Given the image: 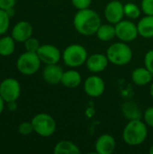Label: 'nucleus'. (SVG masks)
Masks as SVG:
<instances>
[{
  "mask_svg": "<svg viewBox=\"0 0 153 154\" xmlns=\"http://www.w3.org/2000/svg\"><path fill=\"white\" fill-rule=\"evenodd\" d=\"M142 118L143 121L145 122V124L153 128V106H150L148 107L142 115Z\"/></svg>",
  "mask_w": 153,
  "mask_h": 154,
  "instance_id": "obj_28",
  "label": "nucleus"
},
{
  "mask_svg": "<svg viewBox=\"0 0 153 154\" xmlns=\"http://www.w3.org/2000/svg\"><path fill=\"white\" fill-rule=\"evenodd\" d=\"M109 63L110 62L108 60L106 54L97 52L88 56L86 61V66L88 71H90L93 74H97L106 70Z\"/></svg>",
  "mask_w": 153,
  "mask_h": 154,
  "instance_id": "obj_12",
  "label": "nucleus"
},
{
  "mask_svg": "<svg viewBox=\"0 0 153 154\" xmlns=\"http://www.w3.org/2000/svg\"><path fill=\"white\" fill-rule=\"evenodd\" d=\"M83 88L88 97L97 98L104 94L106 90V83L101 77L97 75H91L84 81Z\"/></svg>",
  "mask_w": 153,
  "mask_h": 154,
  "instance_id": "obj_9",
  "label": "nucleus"
},
{
  "mask_svg": "<svg viewBox=\"0 0 153 154\" xmlns=\"http://www.w3.org/2000/svg\"><path fill=\"white\" fill-rule=\"evenodd\" d=\"M5 100L2 98V97L0 96V115L3 113V111H4V109H5Z\"/></svg>",
  "mask_w": 153,
  "mask_h": 154,
  "instance_id": "obj_33",
  "label": "nucleus"
},
{
  "mask_svg": "<svg viewBox=\"0 0 153 154\" xmlns=\"http://www.w3.org/2000/svg\"><path fill=\"white\" fill-rule=\"evenodd\" d=\"M11 17L5 10L0 9V36L6 33L10 26Z\"/></svg>",
  "mask_w": 153,
  "mask_h": 154,
  "instance_id": "obj_24",
  "label": "nucleus"
},
{
  "mask_svg": "<svg viewBox=\"0 0 153 154\" xmlns=\"http://www.w3.org/2000/svg\"><path fill=\"white\" fill-rule=\"evenodd\" d=\"M31 122L34 133L41 137H50L56 132V122L54 118L49 114H37L32 118Z\"/></svg>",
  "mask_w": 153,
  "mask_h": 154,
  "instance_id": "obj_5",
  "label": "nucleus"
},
{
  "mask_svg": "<svg viewBox=\"0 0 153 154\" xmlns=\"http://www.w3.org/2000/svg\"><path fill=\"white\" fill-rule=\"evenodd\" d=\"M37 54L42 63L48 64H56L59 63L62 59V52L52 44H42L40 46Z\"/></svg>",
  "mask_w": 153,
  "mask_h": 154,
  "instance_id": "obj_10",
  "label": "nucleus"
},
{
  "mask_svg": "<svg viewBox=\"0 0 153 154\" xmlns=\"http://www.w3.org/2000/svg\"><path fill=\"white\" fill-rule=\"evenodd\" d=\"M0 96L5 103L16 101L21 96V85L16 79L7 78L0 83Z\"/></svg>",
  "mask_w": 153,
  "mask_h": 154,
  "instance_id": "obj_8",
  "label": "nucleus"
},
{
  "mask_svg": "<svg viewBox=\"0 0 153 154\" xmlns=\"http://www.w3.org/2000/svg\"><path fill=\"white\" fill-rule=\"evenodd\" d=\"M144 66L153 75V49L148 51L144 56Z\"/></svg>",
  "mask_w": 153,
  "mask_h": 154,
  "instance_id": "obj_30",
  "label": "nucleus"
},
{
  "mask_svg": "<svg viewBox=\"0 0 153 154\" xmlns=\"http://www.w3.org/2000/svg\"><path fill=\"white\" fill-rule=\"evenodd\" d=\"M150 95L153 99V82L151 84V88H150Z\"/></svg>",
  "mask_w": 153,
  "mask_h": 154,
  "instance_id": "obj_35",
  "label": "nucleus"
},
{
  "mask_svg": "<svg viewBox=\"0 0 153 154\" xmlns=\"http://www.w3.org/2000/svg\"><path fill=\"white\" fill-rule=\"evenodd\" d=\"M139 35L145 39L153 37V15H144L137 23Z\"/></svg>",
  "mask_w": 153,
  "mask_h": 154,
  "instance_id": "obj_18",
  "label": "nucleus"
},
{
  "mask_svg": "<svg viewBox=\"0 0 153 154\" xmlns=\"http://www.w3.org/2000/svg\"><path fill=\"white\" fill-rule=\"evenodd\" d=\"M16 4V0H0V9L8 10L11 8H14Z\"/></svg>",
  "mask_w": 153,
  "mask_h": 154,
  "instance_id": "obj_31",
  "label": "nucleus"
},
{
  "mask_svg": "<svg viewBox=\"0 0 153 154\" xmlns=\"http://www.w3.org/2000/svg\"><path fill=\"white\" fill-rule=\"evenodd\" d=\"M116 148V141L111 134L100 135L95 143L96 152L98 154H112Z\"/></svg>",
  "mask_w": 153,
  "mask_h": 154,
  "instance_id": "obj_15",
  "label": "nucleus"
},
{
  "mask_svg": "<svg viewBox=\"0 0 153 154\" xmlns=\"http://www.w3.org/2000/svg\"><path fill=\"white\" fill-rule=\"evenodd\" d=\"M96 35L101 42H110L116 37L115 24L112 23H101L98 27Z\"/></svg>",
  "mask_w": 153,
  "mask_h": 154,
  "instance_id": "obj_20",
  "label": "nucleus"
},
{
  "mask_svg": "<svg viewBox=\"0 0 153 154\" xmlns=\"http://www.w3.org/2000/svg\"><path fill=\"white\" fill-rule=\"evenodd\" d=\"M124 5L118 0H112L107 3L104 10L106 20L112 24H116L122 21L124 16Z\"/></svg>",
  "mask_w": 153,
  "mask_h": 154,
  "instance_id": "obj_11",
  "label": "nucleus"
},
{
  "mask_svg": "<svg viewBox=\"0 0 153 154\" xmlns=\"http://www.w3.org/2000/svg\"><path fill=\"white\" fill-rule=\"evenodd\" d=\"M15 41L12 36L5 35L0 38V56L8 57L14 52Z\"/></svg>",
  "mask_w": 153,
  "mask_h": 154,
  "instance_id": "obj_21",
  "label": "nucleus"
},
{
  "mask_svg": "<svg viewBox=\"0 0 153 154\" xmlns=\"http://www.w3.org/2000/svg\"><path fill=\"white\" fill-rule=\"evenodd\" d=\"M115 33L116 38L124 42H132L137 39L139 36L138 32V27L137 24L133 22V20H124L123 19L116 24H115Z\"/></svg>",
  "mask_w": 153,
  "mask_h": 154,
  "instance_id": "obj_7",
  "label": "nucleus"
},
{
  "mask_svg": "<svg viewBox=\"0 0 153 154\" xmlns=\"http://www.w3.org/2000/svg\"><path fill=\"white\" fill-rule=\"evenodd\" d=\"M23 43H24L25 51H31V52H37L39 48H40V46H41L40 42L38 41V39H36L33 36L30 37Z\"/></svg>",
  "mask_w": 153,
  "mask_h": 154,
  "instance_id": "obj_25",
  "label": "nucleus"
},
{
  "mask_svg": "<svg viewBox=\"0 0 153 154\" xmlns=\"http://www.w3.org/2000/svg\"><path fill=\"white\" fill-rule=\"evenodd\" d=\"M101 23L100 15L90 8L78 10L73 18L75 30L83 36H92L96 34Z\"/></svg>",
  "mask_w": 153,
  "mask_h": 154,
  "instance_id": "obj_1",
  "label": "nucleus"
},
{
  "mask_svg": "<svg viewBox=\"0 0 153 154\" xmlns=\"http://www.w3.org/2000/svg\"><path fill=\"white\" fill-rule=\"evenodd\" d=\"M149 153L153 154V144L150 147V149H149Z\"/></svg>",
  "mask_w": 153,
  "mask_h": 154,
  "instance_id": "obj_36",
  "label": "nucleus"
},
{
  "mask_svg": "<svg viewBox=\"0 0 153 154\" xmlns=\"http://www.w3.org/2000/svg\"><path fill=\"white\" fill-rule=\"evenodd\" d=\"M6 12H7V14H9V16H10V17H13V16H14V8L8 9V10H6Z\"/></svg>",
  "mask_w": 153,
  "mask_h": 154,
  "instance_id": "obj_34",
  "label": "nucleus"
},
{
  "mask_svg": "<svg viewBox=\"0 0 153 154\" xmlns=\"http://www.w3.org/2000/svg\"><path fill=\"white\" fill-rule=\"evenodd\" d=\"M148 137V125L141 119L130 120L123 130V140L129 146L142 144Z\"/></svg>",
  "mask_w": 153,
  "mask_h": 154,
  "instance_id": "obj_2",
  "label": "nucleus"
},
{
  "mask_svg": "<svg viewBox=\"0 0 153 154\" xmlns=\"http://www.w3.org/2000/svg\"><path fill=\"white\" fill-rule=\"evenodd\" d=\"M141 9L145 15H153V0H142Z\"/></svg>",
  "mask_w": 153,
  "mask_h": 154,
  "instance_id": "obj_27",
  "label": "nucleus"
},
{
  "mask_svg": "<svg viewBox=\"0 0 153 154\" xmlns=\"http://www.w3.org/2000/svg\"><path fill=\"white\" fill-rule=\"evenodd\" d=\"M87 58V50L78 43L69 45L62 52V60L64 64L69 68H78L86 64Z\"/></svg>",
  "mask_w": 153,
  "mask_h": 154,
  "instance_id": "obj_4",
  "label": "nucleus"
},
{
  "mask_svg": "<svg viewBox=\"0 0 153 154\" xmlns=\"http://www.w3.org/2000/svg\"><path fill=\"white\" fill-rule=\"evenodd\" d=\"M41 60L37 52L26 51L22 53L16 60L17 70L25 76H32L38 72L41 68Z\"/></svg>",
  "mask_w": 153,
  "mask_h": 154,
  "instance_id": "obj_6",
  "label": "nucleus"
},
{
  "mask_svg": "<svg viewBox=\"0 0 153 154\" xmlns=\"http://www.w3.org/2000/svg\"><path fill=\"white\" fill-rule=\"evenodd\" d=\"M54 154H79L80 149L71 141L61 140L56 143L53 149Z\"/></svg>",
  "mask_w": 153,
  "mask_h": 154,
  "instance_id": "obj_19",
  "label": "nucleus"
},
{
  "mask_svg": "<svg viewBox=\"0 0 153 154\" xmlns=\"http://www.w3.org/2000/svg\"><path fill=\"white\" fill-rule=\"evenodd\" d=\"M133 82L139 87H143L146 85H149L152 82L153 75L151 72L144 66L136 68L133 70L131 75Z\"/></svg>",
  "mask_w": 153,
  "mask_h": 154,
  "instance_id": "obj_16",
  "label": "nucleus"
},
{
  "mask_svg": "<svg viewBox=\"0 0 153 154\" xmlns=\"http://www.w3.org/2000/svg\"><path fill=\"white\" fill-rule=\"evenodd\" d=\"M33 132L34 131H33L32 122H23L18 125V133L21 135L27 136V135H30L31 134H32Z\"/></svg>",
  "mask_w": 153,
  "mask_h": 154,
  "instance_id": "obj_26",
  "label": "nucleus"
},
{
  "mask_svg": "<svg viewBox=\"0 0 153 154\" xmlns=\"http://www.w3.org/2000/svg\"><path fill=\"white\" fill-rule=\"evenodd\" d=\"M106 56L110 63L115 66H124L132 61L133 53L127 42L119 41L107 48Z\"/></svg>",
  "mask_w": 153,
  "mask_h": 154,
  "instance_id": "obj_3",
  "label": "nucleus"
},
{
  "mask_svg": "<svg viewBox=\"0 0 153 154\" xmlns=\"http://www.w3.org/2000/svg\"><path fill=\"white\" fill-rule=\"evenodd\" d=\"M70 1L72 5L78 10L89 8L92 3V0H70Z\"/></svg>",
  "mask_w": 153,
  "mask_h": 154,
  "instance_id": "obj_29",
  "label": "nucleus"
},
{
  "mask_svg": "<svg viewBox=\"0 0 153 154\" xmlns=\"http://www.w3.org/2000/svg\"><path fill=\"white\" fill-rule=\"evenodd\" d=\"M64 70L58 64H48L42 70V78L47 84L58 85L61 82Z\"/></svg>",
  "mask_w": 153,
  "mask_h": 154,
  "instance_id": "obj_14",
  "label": "nucleus"
},
{
  "mask_svg": "<svg viewBox=\"0 0 153 154\" xmlns=\"http://www.w3.org/2000/svg\"><path fill=\"white\" fill-rule=\"evenodd\" d=\"M122 111L124 116L130 121V120H135V119H142V115L141 112V109L138 106H136L134 103L128 102L123 105Z\"/></svg>",
  "mask_w": 153,
  "mask_h": 154,
  "instance_id": "obj_22",
  "label": "nucleus"
},
{
  "mask_svg": "<svg viewBox=\"0 0 153 154\" xmlns=\"http://www.w3.org/2000/svg\"><path fill=\"white\" fill-rule=\"evenodd\" d=\"M82 82L81 74L76 69H69L64 71L60 84L68 88H76Z\"/></svg>",
  "mask_w": 153,
  "mask_h": 154,
  "instance_id": "obj_17",
  "label": "nucleus"
},
{
  "mask_svg": "<svg viewBox=\"0 0 153 154\" xmlns=\"http://www.w3.org/2000/svg\"><path fill=\"white\" fill-rule=\"evenodd\" d=\"M33 28L32 25L27 21H20L14 24L12 29L11 36L16 42H24L30 37L32 36Z\"/></svg>",
  "mask_w": 153,
  "mask_h": 154,
  "instance_id": "obj_13",
  "label": "nucleus"
},
{
  "mask_svg": "<svg viewBox=\"0 0 153 154\" xmlns=\"http://www.w3.org/2000/svg\"><path fill=\"white\" fill-rule=\"evenodd\" d=\"M124 16L130 20H136L140 17L142 12L141 6H138L134 3H126L124 6Z\"/></svg>",
  "mask_w": 153,
  "mask_h": 154,
  "instance_id": "obj_23",
  "label": "nucleus"
},
{
  "mask_svg": "<svg viewBox=\"0 0 153 154\" xmlns=\"http://www.w3.org/2000/svg\"><path fill=\"white\" fill-rule=\"evenodd\" d=\"M7 104V109L10 112H15L18 108V106L16 104V101H13V102H9L6 103Z\"/></svg>",
  "mask_w": 153,
  "mask_h": 154,
  "instance_id": "obj_32",
  "label": "nucleus"
}]
</instances>
